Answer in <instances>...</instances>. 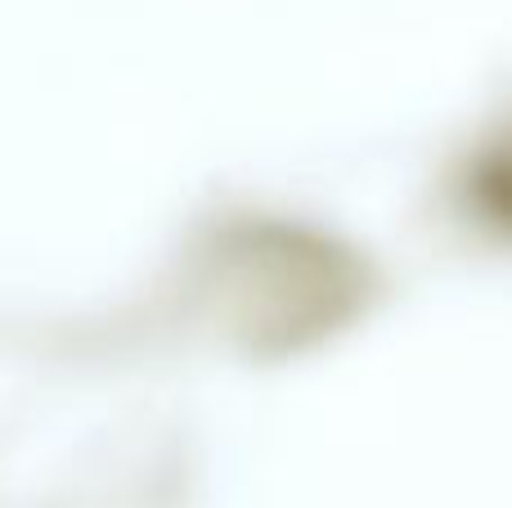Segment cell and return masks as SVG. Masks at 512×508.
I'll return each instance as SVG.
<instances>
[{
  "instance_id": "1",
  "label": "cell",
  "mask_w": 512,
  "mask_h": 508,
  "mask_svg": "<svg viewBox=\"0 0 512 508\" xmlns=\"http://www.w3.org/2000/svg\"><path fill=\"white\" fill-rule=\"evenodd\" d=\"M499 189H504V203L512 207V153H508V162H504V176H499Z\"/></svg>"
}]
</instances>
